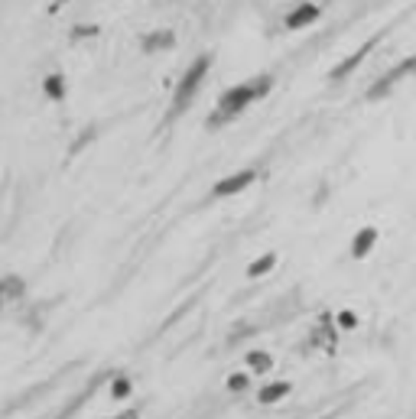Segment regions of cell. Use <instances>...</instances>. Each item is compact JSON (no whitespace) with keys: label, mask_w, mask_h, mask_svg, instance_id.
I'll return each instance as SVG.
<instances>
[{"label":"cell","mask_w":416,"mask_h":419,"mask_svg":"<svg viewBox=\"0 0 416 419\" xmlns=\"http://www.w3.org/2000/svg\"><path fill=\"white\" fill-rule=\"evenodd\" d=\"M377 39H381V36H374V39H367L365 46H361V49H358V52H351L348 59H345V62H339V65L332 68V72H329V78H332V82H341V78H348L351 72H355V68L367 59V52H371L374 46H377Z\"/></svg>","instance_id":"obj_5"},{"label":"cell","mask_w":416,"mask_h":419,"mask_svg":"<svg viewBox=\"0 0 416 419\" xmlns=\"http://www.w3.org/2000/svg\"><path fill=\"white\" fill-rule=\"evenodd\" d=\"M23 293H26V283H23V280H20L17 273H7V277L0 280V312L7 309L10 302H17Z\"/></svg>","instance_id":"obj_8"},{"label":"cell","mask_w":416,"mask_h":419,"mask_svg":"<svg viewBox=\"0 0 416 419\" xmlns=\"http://www.w3.org/2000/svg\"><path fill=\"white\" fill-rule=\"evenodd\" d=\"M208 68H212V56L205 52V56H198L192 65L182 72V78H179L176 92H172V104H170V118H176V114H182V111L192 104V98H196L198 85H202V78L208 75Z\"/></svg>","instance_id":"obj_2"},{"label":"cell","mask_w":416,"mask_h":419,"mask_svg":"<svg viewBox=\"0 0 416 419\" xmlns=\"http://www.w3.org/2000/svg\"><path fill=\"white\" fill-rule=\"evenodd\" d=\"M416 72V56H410V59H403V62H397V65L393 68H387V72H384L381 78H377V82L371 85V88H367V94L365 98L367 101H377V98H384V94H391V88L397 82H403V78L407 75H413Z\"/></svg>","instance_id":"obj_3"},{"label":"cell","mask_w":416,"mask_h":419,"mask_svg":"<svg viewBox=\"0 0 416 419\" xmlns=\"http://www.w3.org/2000/svg\"><path fill=\"white\" fill-rule=\"evenodd\" d=\"M247 387H251V377H247V374H231V377H228V390H231V394H244Z\"/></svg>","instance_id":"obj_15"},{"label":"cell","mask_w":416,"mask_h":419,"mask_svg":"<svg viewBox=\"0 0 416 419\" xmlns=\"http://www.w3.org/2000/svg\"><path fill=\"white\" fill-rule=\"evenodd\" d=\"M130 390H134V384H130V377H124V374H118V377L111 380V396H114V400H124Z\"/></svg>","instance_id":"obj_14"},{"label":"cell","mask_w":416,"mask_h":419,"mask_svg":"<svg viewBox=\"0 0 416 419\" xmlns=\"http://www.w3.org/2000/svg\"><path fill=\"white\" fill-rule=\"evenodd\" d=\"M247 368L254 374H270L273 370V358L267 351H247Z\"/></svg>","instance_id":"obj_12"},{"label":"cell","mask_w":416,"mask_h":419,"mask_svg":"<svg viewBox=\"0 0 416 419\" xmlns=\"http://www.w3.org/2000/svg\"><path fill=\"white\" fill-rule=\"evenodd\" d=\"M277 267V254H263V257H257L251 267H247V277L251 280H257V277H263V273H270V270Z\"/></svg>","instance_id":"obj_13"},{"label":"cell","mask_w":416,"mask_h":419,"mask_svg":"<svg viewBox=\"0 0 416 419\" xmlns=\"http://www.w3.org/2000/svg\"><path fill=\"white\" fill-rule=\"evenodd\" d=\"M377 241H381V231H377L374 225H365L355 237H351V257H355V260H365L367 254L377 247Z\"/></svg>","instance_id":"obj_7"},{"label":"cell","mask_w":416,"mask_h":419,"mask_svg":"<svg viewBox=\"0 0 416 419\" xmlns=\"http://www.w3.org/2000/svg\"><path fill=\"white\" fill-rule=\"evenodd\" d=\"M140 46H144V52H163V49H172L176 46V33L172 30H153V33H146L144 39H140Z\"/></svg>","instance_id":"obj_9"},{"label":"cell","mask_w":416,"mask_h":419,"mask_svg":"<svg viewBox=\"0 0 416 419\" xmlns=\"http://www.w3.org/2000/svg\"><path fill=\"white\" fill-rule=\"evenodd\" d=\"M289 390H293V387H289V380H277V384L260 387V394H257V400L270 406V403H277V400H283V396H289Z\"/></svg>","instance_id":"obj_10"},{"label":"cell","mask_w":416,"mask_h":419,"mask_svg":"<svg viewBox=\"0 0 416 419\" xmlns=\"http://www.w3.org/2000/svg\"><path fill=\"white\" fill-rule=\"evenodd\" d=\"M114 419H140V413H137V410H127V413H120V416H114Z\"/></svg>","instance_id":"obj_17"},{"label":"cell","mask_w":416,"mask_h":419,"mask_svg":"<svg viewBox=\"0 0 416 419\" xmlns=\"http://www.w3.org/2000/svg\"><path fill=\"white\" fill-rule=\"evenodd\" d=\"M335 322H339V328H345V332H348V328L358 325V315H355V312H339V315H335Z\"/></svg>","instance_id":"obj_16"},{"label":"cell","mask_w":416,"mask_h":419,"mask_svg":"<svg viewBox=\"0 0 416 419\" xmlns=\"http://www.w3.org/2000/svg\"><path fill=\"white\" fill-rule=\"evenodd\" d=\"M273 88V75H254L247 78V82L234 85V88H228V92L218 98V104H215V114L208 118V127H225L231 124L234 118H241L247 111V104H254L257 98H267Z\"/></svg>","instance_id":"obj_1"},{"label":"cell","mask_w":416,"mask_h":419,"mask_svg":"<svg viewBox=\"0 0 416 419\" xmlns=\"http://www.w3.org/2000/svg\"><path fill=\"white\" fill-rule=\"evenodd\" d=\"M319 17H322L319 4H299V7H293V10L286 13L283 26H286V30H303V26H313Z\"/></svg>","instance_id":"obj_6"},{"label":"cell","mask_w":416,"mask_h":419,"mask_svg":"<svg viewBox=\"0 0 416 419\" xmlns=\"http://www.w3.org/2000/svg\"><path fill=\"white\" fill-rule=\"evenodd\" d=\"M43 92H46V98L62 101V98H65V78H62L59 72L46 75V78H43Z\"/></svg>","instance_id":"obj_11"},{"label":"cell","mask_w":416,"mask_h":419,"mask_svg":"<svg viewBox=\"0 0 416 419\" xmlns=\"http://www.w3.org/2000/svg\"><path fill=\"white\" fill-rule=\"evenodd\" d=\"M257 179V169H241V173H234V176H225L218 179V182L212 185V195L215 199H228V195H238L244 192L247 185Z\"/></svg>","instance_id":"obj_4"}]
</instances>
